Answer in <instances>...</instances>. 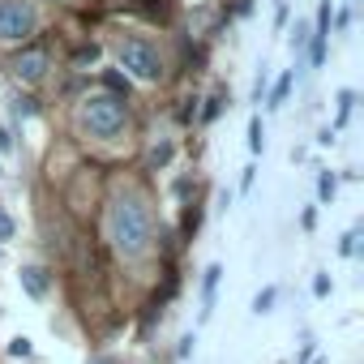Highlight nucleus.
I'll return each instance as SVG.
<instances>
[{"label":"nucleus","instance_id":"nucleus-16","mask_svg":"<svg viewBox=\"0 0 364 364\" xmlns=\"http://www.w3.org/2000/svg\"><path fill=\"white\" fill-rule=\"evenodd\" d=\"M150 163H154V167H167V163H171V141H159V146L150 150Z\"/></svg>","mask_w":364,"mask_h":364},{"label":"nucleus","instance_id":"nucleus-9","mask_svg":"<svg viewBox=\"0 0 364 364\" xmlns=\"http://www.w3.org/2000/svg\"><path fill=\"white\" fill-rule=\"evenodd\" d=\"M334 193H338V176L334 171H321L317 176V202H334Z\"/></svg>","mask_w":364,"mask_h":364},{"label":"nucleus","instance_id":"nucleus-2","mask_svg":"<svg viewBox=\"0 0 364 364\" xmlns=\"http://www.w3.org/2000/svg\"><path fill=\"white\" fill-rule=\"evenodd\" d=\"M77 124L82 133H90L95 141H116L124 129H129V107L120 95L112 90H95L77 103Z\"/></svg>","mask_w":364,"mask_h":364},{"label":"nucleus","instance_id":"nucleus-25","mask_svg":"<svg viewBox=\"0 0 364 364\" xmlns=\"http://www.w3.org/2000/svg\"><path fill=\"white\" fill-rule=\"evenodd\" d=\"M0 150H5V154L14 150V137H9V129H5V124H0Z\"/></svg>","mask_w":364,"mask_h":364},{"label":"nucleus","instance_id":"nucleus-6","mask_svg":"<svg viewBox=\"0 0 364 364\" xmlns=\"http://www.w3.org/2000/svg\"><path fill=\"white\" fill-rule=\"evenodd\" d=\"M326 35H330V0H321V9H317V26H313V43H309V60L313 65L326 60Z\"/></svg>","mask_w":364,"mask_h":364},{"label":"nucleus","instance_id":"nucleus-20","mask_svg":"<svg viewBox=\"0 0 364 364\" xmlns=\"http://www.w3.org/2000/svg\"><path fill=\"white\" fill-rule=\"evenodd\" d=\"M14 112H18V116H35L39 107H35V99H18V103H14Z\"/></svg>","mask_w":364,"mask_h":364},{"label":"nucleus","instance_id":"nucleus-8","mask_svg":"<svg viewBox=\"0 0 364 364\" xmlns=\"http://www.w3.org/2000/svg\"><path fill=\"white\" fill-rule=\"evenodd\" d=\"M219 279H223V266L215 262V266H206V279H202V321L210 317V304H215V287H219Z\"/></svg>","mask_w":364,"mask_h":364},{"label":"nucleus","instance_id":"nucleus-17","mask_svg":"<svg viewBox=\"0 0 364 364\" xmlns=\"http://www.w3.org/2000/svg\"><path fill=\"white\" fill-rule=\"evenodd\" d=\"M355 240H360V232H343V240H338V257H351V253H355Z\"/></svg>","mask_w":364,"mask_h":364},{"label":"nucleus","instance_id":"nucleus-12","mask_svg":"<svg viewBox=\"0 0 364 364\" xmlns=\"http://www.w3.org/2000/svg\"><path fill=\"white\" fill-rule=\"evenodd\" d=\"M351 107H355V90H338V124H334V133L347 124V116H351Z\"/></svg>","mask_w":364,"mask_h":364},{"label":"nucleus","instance_id":"nucleus-4","mask_svg":"<svg viewBox=\"0 0 364 364\" xmlns=\"http://www.w3.org/2000/svg\"><path fill=\"white\" fill-rule=\"evenodd\" d=\"M39 31V14L31 0H0V43H26Z\"/></svg>","mask_w":364,"mask_h":364},{"label":"nucleus","instance_id":"nucleus-1","mask_svg":"<svg viewBox=\"0 0 364 364\" xmlns=\"http://www.w3.org/2000/svg\"><path fill=\"white\" fill-rule=\"evenodd\" d=\"M103 228H107V240H112L116 257H124V262H141V257L150 253L154 223H150V210H146V202H141L137 193H129V189L112 193Z\"/></svg>","mask_w":364,"mask_h":364},{"label":"nucleus","instance_id":"nucleus-21","mask_svg":"<svg viewBox=\"0 0 364 364\" xmlns=\"http://www.w3.org/2000/svg\"><path fill=\"white\" fill-rule=\"evenodd\" d=\"M253 180H257V167H245V176H240V193L253 189Z\"/></svg>","mask_w":364,"mask_h":364},{"label":"nucleus","instance_id":"nucleus-10","mask_svg":"<svg viewBox=\"0 0 364 364\" xmlns=\"http://www.w3.org/2000/svg\"><path fill=\"white\" fill-rule=\"evenodd\" d=\"M274 300H279V287H262V291L253 296V313H257V317H266V313L274 309Z\"/></svg>","mask_w":364,"mask_h":364},{"label":"nucleus","instance_id":"nucleus-11","mask_svg":"<svg viewBox=\"0 0 364 364\" xmlns=\"http://www.w3.org/2000/svg\"><path fill=\"white\" fill-rule=\"evenodd\" d=\"M249 150H253V154H262V150H266V129H262V116H253V120H249Z\"/></svg>","mask_w":364,"mask_h":364},{"label":"nucleus","instance_id":"nucleus-24","mask_svg":"<svg viewBox=\"0 0 364 364\" xmlns=\"http://www.w3.org/2000/svg\"><path fill=\"white\" fill-rule=\"evenodd\" d=\"M304 43H309V31H304V26H296V35H291V48H296V52H300V48H304Z\"/></svg>","mask_w":364,"mask_h":364},{"label":"nucleus","instance_id":"nucleus-7","mask_svg":"<svg viewBox=\"0 0 364 364\" xmlns=\"http://www.w3.org/2000/svg\"><path fill=\"white\" fill-rule=\"evenodd\" d=\"M18 279H22V291H26L31 300H43V296H48V287H52L43 266H22V270H18Z\"/></svg>","mask_w":364,"mask_h":364},{"label":"nucleus","instance_id":"nucleus-27","mask_svg":"<svg viewBox=\"0 0 364 364\" xmlns=\"http://www.w3.org/2000/svg\"><path fill=\"white\" fill-rule=\"evenodd\" d=\"M0 176H5V167H0Z\"/></svg>","mask_w":364,"mask_h":364},{"label":"nucleus","instance_id":"nucleus-23","mask_svg":"<svg viewBox=\"0 0 364 364\" xmlns=\"http://www.w3.org/2000/svg\"><path fill=\"white\" fill-rule=\"evenodd\" d=\"M176 355H180V360H189V355H193V334H189V338H180V347H176Z\"/></svg>","mask_w":364,"mask_h":364},{"label":"nucleus","instance_id":"nucleus-18","mask_svg":"<svg viewBox=\"0 0 364 364\" xmlns=\"http://www.w3.org/2000/svg\"><path fill=\"white\" fill-rule=\"evenodd\" d=\"M313 296H317V300L330 296V274H317V279H313Z\"/></svg>","mask_w":364,"mask_h":364},{"label":"nucleus","instance_id":"nucleus-14","mask_svg":"<svg viewBox=\"0 0 364 364\" xmlns=\"http://www.w3.org/2000/svg\"><path fill=\"white\" fill-rule=\"evenodd\" d=\"M9 355H14V360H31V355H35V343H31L26 334H18V338L9 343Z\"/></svg>","mask_w":364,"mask_h":364},{"label":"nucleus","instance_id":"nucleus-13","mask_svg":"<svg viewBox=\"0 0 364 364\" xmlns=\"http://www.w3.org/2000/svg\"><path fill=\"white\" fill-rule=\"evenodd\" d=\"M287 90H291V73H283V77L274 82V90H270V107H283V103H287Z\"/></svg>","mask_w":364,"mask_h":364},{"label":"nucleus","instance_id":"nucleus-22","mask_svg":"<svg viewBox=\"0 0 364 364\" xmlns=\"http://www.w3.org/2000/svg\"><path fill=\"white\" fill-rule=\"evenodd\" d=\"M95 60H99V48H86V52H77L73 65H95Z\"/></svg>","mask_w":364,"mask_h":364},{"label":"nucleus","instance_id":"nucleus-15","mask_svg":"<svg viewBox=\"0 0 364 364\" xmlns=\"http://www.w3.org/2000/svg\"><path fill=\"white\" fill-rule=\"evenodd\" d=\"M18 236V223H14V215L0 206V240H14Z\"/></svg>","mask_w":364,"mask_h":364},{"label":"nucleus","instance_id":"nucleus-5","mask_svg":"<svg viewBox=\"0 0 364 364\" xmlns=\"http://www.w3.org/2000/svg\"><path fill=\"white\" fill-rule=\"evenodd\" d=\"M14 77L22 82V86H35V82H43L48 77V69H52V60H48V52L43 48H26V52H18L14 56Z\"/></svg>","mask_w":364,"mask_h":364},{"label":"nucleus","instance_id":"nucleus-3","mask_svg":"<svg viewBox=\"0 0 364 364\" xmlns=\"http://www.w3.org/2000/svg\"><path fill=\"white\" fill-rule=\"evenodd\" d=\"M116 60H120V69H124L129 77H137V82H159V77H163V56H159V48H150V43L137 39V35H129V39L116 43Z\"/></svg>","mask_w":364,"mask_h":364},{"label":"nucleus","instance_id":"nucleus-26","mask_svg":"<svg viewBox=\"0 0 364 364\" xmlns=\"http://www.w3.org/2000/svg\"><path fill=\"white\" fill-rule=\"evenodd\" d=\"M334 26H338V31H347V26H351V9H343V14L334 18Z\"/></svg>","mask_w":364,"mask_h":364},{"label":"nucleus","instance_id":"nucleus-19","mask_svg":"<svg viewBox=\"0 0 364 364\" xmlns=\"http://www.w3.org/2000/svg\"><path fill=\"white\" fill-rule=\"evenodd\" d=\"M219 112H223V95H215V99L206 103V112H202V120H215Z\"/></svg>","mask_w":364,"mask_h":364}]
</instances>
